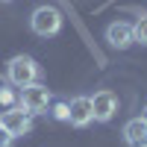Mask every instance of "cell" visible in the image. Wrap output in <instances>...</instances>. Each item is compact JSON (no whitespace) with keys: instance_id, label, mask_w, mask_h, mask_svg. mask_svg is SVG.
I'll list each match as a JSON object with an SVG mask.
<instances>
[{"instance_id":"7","label":"cell","mask_w":147,"mask_h":147,"mask_svg":"<svg viewBox=\"0 0 147 147\" xmlns=\"http://www.w3.org/2000/svg\"><path fill=\"white\" fill-rule=\"evenodd\" d=\"M106 41L115 47V50H127L129 44H136V35H132V24L127 21H112L106 27Z\"/></svg>"},{"instance_id":"1","label":"cell","mask_w":147,"mask_h":147,"mask_svg":"<svg viewBox=\"0 0 147 147\" xmlns=\"http://www.w3.org/2000/svg\"><path fill=\"white\" fill-rule=\"evenodd\" d=\"M62 24H65L62 12L56 6H47V3L35 6L32 15H30V30L38 35V38H53V35H59L62 32Z\"/></svg>"},{"instance_id":"5","label":"cell","mask_w":147,"mask_h":147,"mask_svg":"<svg viewBox=\"0 0 147 147\" xmlns=\"http://www.w3.org/2000/svg\"><path fill=\"white\" fill-rule=\"evenodd\" d=\"M91 109H94V121L97 124H109V121L118 115V94L109 91V88H100L91 97Z\"/></svg>"},{"instance_id":"14","label":"cell","mask_w":147,"mask_h":147,"mask_svg":"<svg viewBox=\"0 0 147 147\" xmlns=\"http://www.w3.org/2000/svg\"><path fill=\"white\" fill-rule=\"evenodd\" d=\"M0 3H12V0H0Z\"/></svg>"},{"instance_id":"2","label":"cell","mask_w":147,"mask_h":147,"mask_svg":"<svg viewBox=\"0 0 147 147\" xmlns=\"http://www.w3.org/2000/svg\"><path fill=\"white\" fill-rule=\"evenodd\" d=\"M38 77H41V65L32 56H12L6 62V82H12L15 88L38 82Z\"/></svg>"},{"instance_id":"9","label":"cell","mask_w":147,"mask_h":147,"mask_svg":"<svg viewBox=\"0 0 147 147\" xmlns=\"http://www.w3.org/2000/svg\"><path fill=\"white\" fill-rule=\"evenodd\" d=\"M18 88H15V85H12V82H0V106H15L18 103Z\"/></svg>"},{"instance_id":"10","label":"cell","mask_w":147,"mask_h":147,"mask_svg":"<svg viewBox=\"0 0 147 147\" xmlns=\"http://www.w3.org/2000/svg\"><path fill=\"white\" fill-rule=\"evenodd\" d=\"M132 35H136V44L147 47V12H141V15L136 18V24H132Z\"/></svg>"},{"instance_id":"13","label":"cell","mask_w":147,"mask_h":147,"mask_svg":"<svg viewBox=\"0 0 147 147\" xmlns=\"http://www.w3.org/2000/svg\"><path fill=\"white\" fill-rule=\"evenodd\" d=\"M141 118H144V121H147V106H144V112H141Z\"/></svg>"},{"instance_id":"12","label":"cell","mask_w":147,"mask_h":147,"mask_svg":"<svg viewBox=\"0 0 147 147\" xmlns=\"http://www.w3.org/2000/svg\"><path fill=\"white\" fill-rule=\"evenodd\" d=\"M12 141H15V138H12V136H9V129L0 124V147H12Z\"/></svg>"},{"instance_id":"11","label":"cell","mask_w":147,"mask_h":147,"mask_svg":"<svg viewBox=\"0 0 147 147\" xmlns=\"http://www.w3.org/2000/svg\"><path fill=\"white\" fill-rule=\"evenodd\" d=\"M50 115H53L56 121H68L71 109H68V103H53V106H50Z\"/></svg>"},{"instance_id":"8","label":"cell","mask_w":147,"mask_h":147,"mask_svg":"<svg viewBox=\"0 0 147 147\" xmlns=\"http://www.w3.org/2000/svg\"><path fill=\"white\" fill-rule=\"evenodd\" d=\"M124 141L127 147H147V121L144 118H132L124 124Z\"/></svg>"},{"instance_id":"4","label":"cell","mask_w":147,"mask_h":147,"mask_svg":"<svg viewBox=\"0 0 147 147\" xmlns=\"http://www.w3.org/2000/svg\"><path fill=\"white\" fill-rule=\"evenodd\" d=\"M0 124L9 129L12 138H24V136H30V132H32V115H30L21 103H15V106H9L6 112L0 115Z\"/></svg>"},{"instance_id":"6","label":"cell","mask_w":147,"mask_h":147,"mask_svg":"<svg viewBox=\"0 0 147 147\" xmlns=\"http://www.w3.org/2000/svg\"><path fill=\"white\" fill-rule=\"evenodd\" d=\"M68 109H71V115H68V124L71 127H88L91 121H94V109H91V97H85V94H80V97H74V100L68 103Z\"/></svg>"},{"instance_id":"3","label":"cell","mask_w":147,"mask_h":147,"mask_svg":"<svg viewBox=\"0 0 147 147\" xmlns=\"http://www.w3.org/2000/svg\"><path fill=\"white\" fill-rule=\"evenodd\" d=\"M18 103L27 109L30 115H44L47 109H50V103H53V94H50V88H47L44 82H30V85L21 88Z\"/></svg>"}]
</instances>
